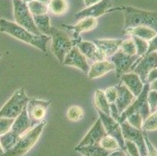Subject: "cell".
<instances>
[{
  "label": "cell",
  "instance_id": "cell-47",
  "mask_svg": "<svg viewBox=\"0 0 157 156\" xmlns=\"http://www.w3.org/2000/svg\"><path fill=\"white\" fill-rule=\"evenodd\" d=\"M4 154H5V151H4V150L2 149L1 144H0V156H2Z\"/></svg>",
  "mask_w": 157,
  "mask_h": 156
},
{
  "label": "cell",
  "instance_id": "cell-13",
  "mask_svg": "<svg viewBox=\"0 0 157 156\" xmlns=\"http://www.w3.org/2000/svg\"><path fill=\"white\" fill-rule=\"evenodd\" d=\"M63 64L65 66L76 67L88 74L90 66L87 61V58L81 53L79 48L75 45L71 49V51L66 55Z\"/></svg>",
  "mask_w": 157,
  "mask_h": 156
},
{
  "label": "cell",
  "instance_id": "cell-43",
  "mask_svg": "<svg viewBox=\"0 0 157 156\" xmlns=\"http://www.w3.org/2000/svg\"><path fill=\"white\" fill-rule=\"evenodd\" d=\"M125 151H126L120 148V149L116 150V151H113L108 156H127V154L125 153Z\"/></svg>",
  "mask_w": 157,
  "mask_h": 156
},
{
  "label": "cell",
  "instance_id": "cell-3",
  "mask_svg": "<svg viewBox=\"0 0 157 156\" xmlns=\"http://www.w3.org/2000/svg\"><path fill=\"white\" fill-rule=\"evenodd\" d=\"M45 124L46 121L42 120L38 125L30 129L20 137L19 141L12 149L5 152L2 156H23L28 153L38 142Z\"/></svg>",
  "mask_w": 157,
  "mask_h": 156
},
{
  "label": "cell",
  "instance_id": "cell-16",
  "mask_svg": "<svg viewBox=\"0 0 157 156\" xmlns=\"http://www.w3.org/2000/svg\"><path fill=\"white\" fill-rule=\"evenodd\" d=\"M76 46L79 48L81 52L88 59L97 62L105 60L106 57L100 51V50L97 48L93 41H80L77 43Z\"/></svg>",
  "mask_w": 157,
  "mask_h": 156
},
{
  "label": "cell",
  "instance_id": "cell-4",
  "mask_svg": "<svg viewBox=\"0 0 157 156\" xmlns=\"http://www.w3.org/2000/svg\"><path fill=\"white\" fill-rule=\"evenodd\" d=\"M50 36L52 38L51 49L60 63H63L66 55L71 48L81 41V39L79 41L76 40V41H72L64 31L55 28H51Z\"/></svg>",
  "mask_w": 157,
  "mask_h": 156
},
{
  "label": "cell",
  "instance_id": "cell-48",
  "mask_svg": "<svg viewBox=\"0 0 157 156\" xmlns=\"http://www.w3.org/2000/svg\"><path fill=\"white\" fill-rule=\"evenodd\" d=\"M21 1H23L24 2H25V3H29L30 2H31V1H33V0H21Z\"/></svg>",
  "mask_w": 157,
  "mask_h": 156
},
{
  "label": "cell",
  "instance_id": "cell-22",
  "mask_svg": "<svg viewBox=\"0 0 157 156\" xmlns=\"http://www.w3.org/2000/svg\"><path fill=\"white\" fill-rule=\"evenodd\" d=\"M32 127H33L32 123L28 117L26 106L21 112V113L15 119L12 128H11V131L19 137H21L23 134H25L27 131H29L30 129H31Z\"/></svg>",
  "mask_w": 157,
  "mask_h": 156
},
{
  "label": "cell",
  "instance_id": "cell-42",
  "mask_svg": "<svg viewBox=\"0 0 157 156\" xmlns=\"http://www.w3.org/2000/svg\"><path fill=\"white\" fill-rule=\"evenodd\" d=\"M157 79V68L153 69L149 72L147 77V83L150 84L151 82L154 81Z\"/></svg>",
  "mask_w": 157,
  "mask_h": 156
},
{
  "label": "cell",
  "instance_id": "cell-8",
  "mask_svg": "<svg viewBox=\"0 0 157 156\" xmlns=\"http://www.w3.org/2000/svg\"><path fill=\"white\" fill-rule=\"evenodd\" d=\"M157 68V51L140 56L131 67V70L138 74L143 84L147 83V77L152 70Z\"/></svg>",
  "mask_w": 157,
  "mask_h": 156
},
{
  "label": "cell",
  "instance_id": "cell-36",
  "mask_svg": "<svg viewBox=\"0 0 157 156\" xmlns=\"http://www.w3.org/2000/svg\"><path fill=\"white\" fill-rule=\"evenodd\" d=\"M14 120L15 119L5 118V117L0 118V136L6 134L7 132L10 131L14 123Z\"/></svg>",
  "mask_w": 157,
  "mask_h": 156
},
{
  "label": "cell",
  "instance_id": "cell-31",
  "mask_svg": "<svg viewBox=\"0 0 157 156\" xmlns=\"http://www.w3.org/2000/svg\"><path fill=\"white\" fill-rule=\"evenodd\" d=\"M101 147L104 148V149L107 150V151H116V150L120 149V146L117 140L114 137H111L109 135H105V137L102 138L99 142Z\"/></svg>",
  "mask_w": 157,
  "mask_h": 156
},
{
  "label": "cell",
  "instance_id": "cell-18",
  "mask_svg": "<svg viewBox=\"0 0 157 156\" xmlns=\"http://www.w3.org/2000/svg\"><path fill=\"white\" fill-rule=\"evenodd\" d=\"M121 79L135 98H137L143 90V82L135 73H125L121 76Z\"/></svg>",
  "mask_w": 157,
  "mask_h": 156
},
{
  "label": "cell",
  "instance_id": "cell-30",
  "mask_svg": "<svg viewBox=\"0 0 157 156\" xmlns=\"http://www.w3.org/2000/svg\"><path fill=\"white\" fill-rule=\"evenodd\" d=\"M85 112L83 108L78 105H72L68 108L67 112V116L68 120L73 122H78L84 117Z\"/></svg>",
  "mask_w": 157,
  "mask_h": 156
},
{
  "label": "cell",
  "instance_id": "cell-20",
  "mask_svg": "<svg viewBox=\"0 0 157 156\" xmlns=\"http://www.w3.org/2000/svg\"><path fill=\"white\" fill-rule=\"evenodd\" d=\"M98 25V21L93 17H85L80 20L79 22L75 25H63V27L67 28L70 31H74V37L75 39L79 38L81 33L88 32L95 29Z\"/></svg>",
  "mask_w": 157,
  "mask_h": 156
},
{
  "label": "cell",
  "instance_id": "cell-50",
  "mask_svg": "<svg viewBox=\"0 0 157 156\" xmlns=\"http://www.w3.org/2000/svg\"><path fill=\"white\" fill-rule=\"evenodd\" d=\"M1 56H2V55H1V53H0V57H1Z\"/></svg>",
  "mask_w": 157,
  "mask_h": 156
},
{
  "label": "cell",
  "instance_id": "cell-26",
  "mask_svg": "<svg viewBox=\"0 0 157 156\" xmlns=\"http://www.w3.org/2000/svg\"><path fill=\"white\" fill-rule=\"evenodd\" d=\"M95 105L97 109L100 110L106 115L110 116V108L109 103L106 99L105 93L103 91L99 89L95 90Z\"/></svg>",
  "mask_w": 157,
  "mask_h": 156
},
{
  "label": "cell",
  "instance_id": "cell-41",
  "mask_svg": "<svg viewBox=\"0 0 157 156\" xmlns=\"http://www.w3.org/2000/svg\"><path fill=\"white\" fill-rule=\"evenodd\" d=\"M148 42V48L146 54L151 53L153 51H157V34Z\"/></svg>",
  "mask_w": 157,
  "mask_h": 156
},
{
  "label": "cell",
  "instance_id": "cell-14",
  "mask_svg": "<svg viewBox=\"0 0 157 156\" xmlns=\"http://www.w3.org/2000/svg\"><path fill=\"white\" fill-rule=\"evenodd\" d=\"M107 135L104 126L101 121L100 118H98L95 124L90 129L89 131L81 140V142L78 144L77 147H83L87 145H93V144H99L101 140Z\"/></svg>",
  "mask_w": 157,
  "mask_h": 156
},
{
  "label": "cell",
  "instance_id": "cell-1",
  "mask_svg": "<svg viewBox=\"0 0 157 156\" xmlns=\"http://www.w3.org/2000/svg\"><path fill=\"white\" fill-rule=\"evenodd\" d=\"M0 31L10 34L18 40L35 46L43 52L47 50V44L51 36L45 34H34L18 25L17 23L11 22L5 19H0Z\"/></svg>",
  "mask_w": 157,
  "mask_h": 156
},
{
  "label": "cell",
  "instance_id": "cell-49",
  "mask_svg": "<svg viewBox=\"0 0 157 156\" xmlns=\"http://www.w3.org/2000/svg\"><path fill=\"white\" fill-rule=\"evenodd\" d=\"M155 112H156V113H157V108H156V110H155Z\"/></svg>",
  "mask_w": 157,
  "mask_h": 156
},
{
  "label": "cell",
  "instance_id": "cell-12",
  "mask_svg": "<svg viewBox=\"0 0 157 156\" xmlns=\"http://www.w3.org/2000/svg\"><path fill=\"white\" fill-rule=\"evenodd\" d=\"M139 57L140 56H138V55H127L124 52H123L121 49H119L116 53H114L111 56L110 61L115 66V70L117 73V78L121 77L122 74L130 70L131 67L133 66V64L136 62Z\"/></svg>",
  "mask_w": 157,
  "mask_h": 156
},
{
  "label": "cell",
  "instance_id": "cell-44",
  "mask_svg": "<svg viewBox=\"0 0 157 156\" xmlns=\"http://www.w3.org/2000/svg\"><path fill=\"white\" fill-rule=\"evenodd\" d=\"M84 2H85V5L87 7L91 6L94 5V4H96L98 2H99L102 0H83Z\"/></svg>",
  "mask_w": 157,
  "mask_h": 156
},
{
  "label": "cell",
  "instance_id": "cell-6",
  "mask_svg": "<svg viewBox=\"0 0 157 156\" xmlns=\"http://www.w3.org/2000/svg\"><path fill=\"white\" fill-rule=\"evenodd\" d=\"M148 91H149V84L146 83L144 84L143 90L141 94L121 113L120 120L118 121L120 124L126 120L128 116H129L131 114L134 113V112H139L140 115L142 116V119H143V121L151 115L150 108H149L148 101H147V95H148Z\"/></svg>",
  "mask_w": 157,
  "mask_h": 156
},
{
  "label": "cell",
  "instance_id": "cell-25",
  "mask_svg": "<svg viewBox=\"0 0 157 156\" xmlns=\"http://www.w3.org/2000/svg\"><path fill=\"white\" fill-rule=\"evenodd\" d=\"M33 19L35 21V26L37 27L39 32L42 34H45L50 36L51 26L50 18L48 14L40 16H33Z\"/></svg>",
  "mask_w": 157,
  "mask_h": 156
},
{
  "label": "cell",
  "instance_id": "cell-37",
  "mask_svg": "<svg viewBox=\"0 0 157 156\" xmlns=\"http://www.w3.org/2000/svg\"><path fill=\"white\" fill-rule=\"evenodd\" d=\"M147 101L150 108L151 114L155 112L157 108V91L149 90L147 95Z\"/></svg>",
  "mask_w": 157,
  "mask_h": 156
},
{
  "label": "cell",
  "instance_id": "cell-21",
  "mask_svg": "<svg viewBox=\"0 0 157 156\" xmlns=\"http://www.w3.org/2000/svg\"><path fill=\"white\" fill-rule=\"evenodd\" d=\"M115 70V66L111 61L108 60H102L94 62L90 66L89 71H88V79H95L104 76L107 73Z\"/></svg>",
  "mask_w": 157,
  "mask_h": 156
},
{
  "label": "cell",
  "instance_id": "cell-40",
  "mask_svg": "<svg viewBox=\"0 0 157 156\" xmlns=\"http://www.w3.org/2000/svg\"><path fill=\"white\" fill-rule=\"evenodd\" d=\"M144 138H145L147 150H148V153H147L146 156H157V149L155 148V146L152 144V143L151 142L150 140L148 139V136L146 135L145 132H144Z\"/></svg>",
  "mask_w": 157,
  "mask_h": 156
},
{
  "label": "cell",
  "instance_id": "cell-17",
  "mask_svg": "<svg viewBox=\"0 0 157 156\" xmlns=\"http://www.w3.org/2000/svg\"><path fill=\"white\" fill-rule=\"evenodd\" d=\"M95 43L97 48L105 55L106 58L111 57L116 53L121 48L123 42L122 39H111V38H104V39H95Z\"/></svg>",
  "mask_w": 157,
  "mask_h": 156
},
{
  "label": "cell",
  "instance_id": "cell-38",
  "mask_svg": "<svg viewBox=\"0 0 157 156\" xmlns=\"http://www.w3.org/2000/svg\"><path fill=\"white\" fill-rule=\"evenodd\" d=\"M105 95L106 97V99L108 101V102L109 104H112V103H115L116 100L117 98V87H109V88H107L105 91Z\"/></svg>",
  "mask_w": 157,
  "mask_h": 156
},
{
  "label": "cell",
  "instance_id": "cell-24",
  "mask_svg": "<svg viewBox=\"0 0 157 156\" xmlns=\"http://www.w3.org/2000/svg\"><path fill=\"white\" fill-rule=\"evenodd\" d=\"M75 151L80 152L84 156H108L110 152H112L104 149L102 147H101L100 144L76 147Z\"/></svg>",
  "mask_w": 157,
  "mask_h": 156
},
{
  "label": "cell",
  "instance_id": "cell-2",
  "mask_svg": "<svg viewBox=\"0 0 157 156\" xmlns=\"http://www.w3.org/2000/svg\"><path fill=\"white\" fill-rule=\"evenodd\" d=\"M114 10L122 11L124 14V28L143 26L152 28L157 33V12L143 10L133 6L117 7L109 10L108 12Z\"/></svg>",
  "mask_w": 157,
  "mask_h": 156
},
{
  "label": "cell",
  "instance_id": "cell-33",
  "mask_svg": "<svg viewBox=\"0 0 157 156\" xmlns=\"http://www.w3.org/2000/svg\"><path fill=\"white\" fill-rule=\"evenodd\" d=\"M120 49L128 55H137V50L135 44L132 38L130 39L123 40V42L121 45Z\"/></svg>",
  "mask_w": 157,
  "mask_h": 156
},
{
  "label": "cell",
  "instance_id": "cell-28",
  "mask_svg": "<svg viewBox=\"0 0 157 156\" xmlns=\"http://www.w3.org/2000/svg\"><path fill=\"white\" fill-rule=\"evenodd\" d=\"M48 10L56 16L62 15L68 9L67 0H50L48 5Z\"/></svg>",
  "mask_w": 157,
  "mask_h": 156
},
{
  "label": "cell",
  "instance_id": "cell-39",
  "mask_svg": "<svg viewBox=\"0 0 157 156\" xmlns=\"http://www.w3.org/2000/svg\"><path fill=\"white\" fill-rule=\"evenodd\" d=\"M125 151L131 156H140L139 149L136 144L131 141L125 140Z\"/></svg>",
  "mask_w": 157,
  "mask_h": 156
},
{
  "label": "cell",
  "instance_id": "cell-23",
  "mask_svg": "<svg viewBox=\"0 0 157 156\" xmlns=\"http://www.w3.org/2000/svg\"><path fill=\"white\" fill-rule=\"evenodd\" d=\"M123 34L131 35V37H138V38H142L147 41H149L156 35L157 33L152 28L140 26V27H135V28H124Z\"/></svg>",
  "mask_w": 157,
  "mask_h": 156
},
{
  "label": "cell",
  "instance_id": "cell-27",
  "mask_svg": "<svg viewBox=\"0 0 157 156\" xmlns=\"http://www.w3.org/2000/svg\"><path fill=\"white\" fill-rule=\"evenodd\" d=\"M20 137H21L17 135L11 130L6 134L0 136V144H1V146H2L4 151L6 152V151L12 149L16 145V144L17 143V141H19Z\"/></svg>",
  "mask_w": 157,
  "mask_h": 156
},
{
  "label": "cell",
  "instance_id": "cell-15",
  "mask_svg": "<svg viewBox=\"0 0 157 156\" xmlns=\"http://www.w3.org/2000/svg\"><path fill=\"white\" fill-rule=\"evenodd\" d=\"M111 6H112L111 0H102L98 3L86 7L80 12L77 13L75 17L79 20L83 19L85 17L97 18V17L103 15L105 13H108Z\"/></svg>",
  "mask_w": 157,
  "mask_h": 156
},
{
  "label": "cell",
  "instance_id": "cell-9",
  "mask_svg": "<svg viewBox=\"0 0 157 156\" xmlns=\"http://www.w3.org/2000/svg\"><path fill=\"white\" fill-rule=\"evenodd\" d=\"M120 124H121L123 137L124 140L135 143L139 149L140 156H146L148 150H147L146 144L144 138V131L133 127L131 124H129L127 120H124V122L121 123Z\"/></svg>",
  "mask_w": 157,
  "mask_h": 156
},
{
  "label": "cell",
  "instance_id": "cell-19",
  "mask_svg": "<svg viewBox=\"0 0 157 156\" xmlns=\"http://www.w3.org/2000/svg\"><path fill=\"white\" fill-rule=\"evenodd\" d=\"M117 88L118 94L115 104L117 108L119 115L121 116L123 112L133 102L134 100L135 99V97L124 84H120L117 87Z\"/></svg>",
  "mask_w": 157,
  "mask_h": 156
},
{
  "label": "cell",
  "instance_id": "cell-5",
  "mask_svg": "<svg viewBox=\"0 0 157 156\" xmlns=\"http://www.w3.org/2000/svg\"><path fill=\"white\" fill-rule=\"evenodd\" d=\"M29 98L24 88L16 91L9 101L0 109V118L16 119L27 106Z\"/></svg>",
  "mask_w": 157,
  "mask_h": 156
},
{
  "label": "cell",
  "instance_id": "cell-45",
  "mask_svg": "<svg viewBox=\"0 0 157 156\" xmlns=\"http://www.w3.org/2000/svg\"><path fill=\"white\" fill-rule=\"evenodd\" d=\"M149 90H151V91H157V79L149 84Z\"/></svg>",
  "mask_w": 157,
  "mask_h": 156
},
{
  "label": "cell",
  "instance_id": "cell-10",
  "mask_svg": "<svg viewBox=\"0 0 157 156\" xmlns=\"http://www.w3.org/2000/svg\"><path fill=\"white\" fill-rule=\"evenodd\" d=\"M97 109V108H96ZM99 118L102 121L107 134L114 137L119 144L120 148L125 151V140L123 137L121 124L118 121L114 120L111 116L106 115L100 110L97 109Z\"/></svg>",
  "mask_w": 157,
  "mask_h": 156
},
{
  "label": "cell",
  "instance_id": "cell-32",
  "mask_svg": "<svg viewBox=\"0 0 157 156\" xmlns=\"http://www.w3.org/2000/svg\"><path fill=\"white\" fill-rule=\"evenodd\" d=\"M131 38L133 39L134 42L135 44V46H136L137 55L138 56H142V55H145L148 48V41L135 36H132Z\"/></svg>",
  "mask_w": 157,
  "mask_h": 156
},
{
  "label": "cell",
  "instance_id": "cell-34",
  "mask_svg": "<svg viewBox=\"0 0 157 156\" xmlns=\"http://www.w3.org/2000/svg\"><path fill=\"white\" fill-rule=\"evenodd\" d=\"M157 130V113L153 112L143 122L142 131H154Z\"/></svg>",
  "mask_w": 157,
  "mask_h": 156
},
{
  "label": "cell",
  "instance_id": "cell-35",
  "mask_svg": "<svg viewBox=\"0 0 157 156\" xmlns=\"http://www.w3.org/2000/svg\"><path fill=\"white\" fill-rule=\"evenodd\" d=\"M126 120L133 127L140 130V131H142L144 121L139 112H134V113L131 114L129 116H128Z\"/></svg>",
  "mask_w": 157,
  "mask_h": 156
},
{
  "label": "cell",
  "instance_id": "cell-7",
  "mask_svg": "<svg viewBox=\"0 0 157 156\" xmlns=\"http://www.w3.org/2000/svg\"><path fill=\"white\" fill-rule=\"evenodd\" d=\"M14 7V18L16 23L34 34H42L35 26L33 15L28 9V4L21 0H13Z\"/></svg>",
  "mask_w": 157,
  "mask_h": 156
},
{
  "label": "cell",
  "instance_id": "cell-29",
  "mask_svg": "<svg viewBox=\"0 0 157 156\" xmlns=\"http://www.w3.org/2000/svg\"><path fill=\"white\" fill-rule=\"evenodd\" d=\"M29 10L33 16H40L47 14L48 11V7L47 5L38 2L37 0H33L28 3Z\"/></svg>",
  "mask_w": 157,
  "mask_h": 156
},
{
  "label": "cell",
  "instance_id": "cell-46",
  "mask_svg": "<svg viewBox=\"0 0 157 156\" xmlns=\"http://www.w3.org/2000/svg\"><path fill=\"white\" fill-rule=\"evenodd\" d=\"M37 1H38V2H42V3L45 4V5H48V3L50 2V0H37Z\"/></svg>",
  "mask_w": 157,
  "mask_h": 156
},
{
  "label": "cell",
  "instance_id": "cell-11",
  "mask_svg": "<svg viewBox=\"0 0 157 156\" xmlns=\"http://www.w3.org/2000/svg\"><path fill=\"white\" fill-rule=\"evenodd\" d=\"M51 103L52 101L29 99L27 105V112L33 127H35L44 120L47 109Z\"/></svg>",
  "mask_w": 157,
  "mask_h": 156
}]
</instances>
